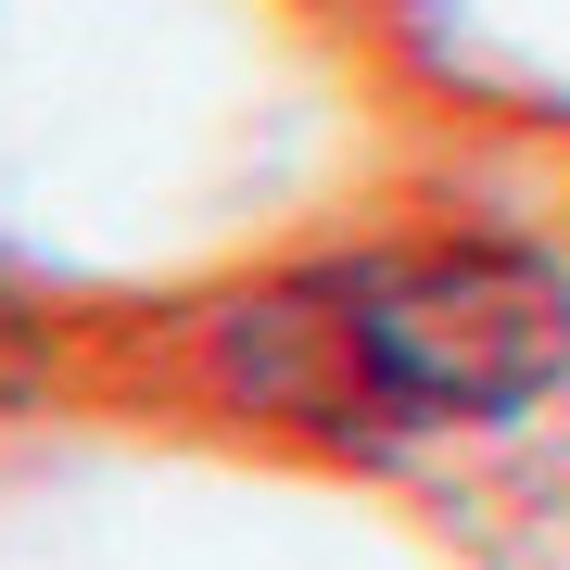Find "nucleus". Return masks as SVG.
<instances>
[{
    "label": "nucleus",
    "mask_w": 570,
    "mask_h": 570,
    "mask_svg": "<svg viewBox=\"0 0 570 570\" xmlns=\"http://www.w3.org/2000/svg\"><path fill=\"white\" fill-rule=\"evenodd\" d=\"M570 393V228L520 204H355L204 279L63 305V406L216 456L381 482Z\"/></svg>",
    "instance_id": "obj_1"
},
{
    "label": "nucleus",
    "mask_w": 570,
    "mask_h": 570,
    "mask_svg": "<svg viewBox=\"0 0 570 570\" xmlns=\"http://www.w3.org/2000/svg\"><path fill=\"white\" fill-rule=\"evenodd\" d=\"M39 406H63V305L0 279V419H39Z\"/></svg>",
    "instance_id": "obj_2"
}]
</instances>
